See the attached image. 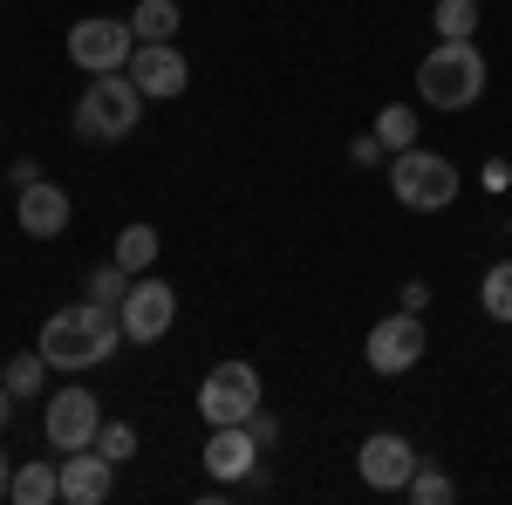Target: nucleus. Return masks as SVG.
I'll list each match as a JSON object with an SVG mask.
<instances>
[{
	"mask_svg": "<svg viewBox=\"0 0 512 505\" xmlns=\"http://www.w3.org/2000/svg\"><path fill=\"white\" fill-rule=\"evenodd\" d=\"M35 349L48 355V369H69V376H76V369H103V362L123 349V314L103 308V301H76V308L41 321Z\"/></svg>",
	"mask_w": 512,
	"mask_h": 505,
	"instance_id": "obj_1",
	"label": "nucleus"
},
{
	"mask_svg": "<svg viewBox=\"0 0 512 505\" xmlns=\"http://www.w3.org/2000/svg\"><path fill=\"white\" fill-rule=\"evenodd\" d=\"M485 82H492V62L478 55V41H437L431 55L417 62V96L431 103V110H472L478 96H485Z\"/></svg>",
	"mask_w": 512,
	"mask_h": 505,
	"instance_id": "obj_2",
	"label": "nucleus"
},
{
	"mask_svg": "<svg viewBox=\"0 0 512 505\" xmlns=\"http://www.w3.org/2000/svg\"><path fill=\"white\" fill-rule=\"evenodd\" d=\"M144 123V89L130 82V69L117 76H89V89L76 96V130L89 144H117Z\"/></svg>",
	"mask_w": 512,
	"mask_h": 505,
	"instance_id": "obj_3",
	"label": "nucleus"
},
{
	"mask_svg": "<svg viewBox=\"0 0 512 505\" xmlns=\"http://www.w3.org/2000/svg\"><path fill=\"white\" fill-rule=\"evenodd\" d=\"M390 192L403 212H444V205H458V164L444 151L410 144V151L390 157Z\"/></svg>",
	"mask_w": 512,
	"mask_h": 505,
	"instance_id": "obj_4",
	"label": "nucleus"
},
{
	"mask_svg": "<svg viewBox=\"0 0 512 505\" xmlns=\"http://www.w3.org/2000/svg\"><path fill=\"white\" fill-rule=\"evenodd\" d=\"M260 410V369L253 362H212L205 369V383H198V417L219 430V424H246Z\"/></svg>",
	"mask_w": 512,
	"mask_h": 505,
	"instance_id": "obj_5",
	"label": "nucleus"
},
{
	"mask_svg": "<svg viewBox=\"0 0 512 505\" xmlns=\"http://www.w3.org/2000/svg\"><path fill=\"white\" fill-rule=\"evenodd\" d=\"M96 430H103V396L96 389H55L48 396V410H41V437H48V451L55 458H69V451H89L96 444Z\"/></svg>",
	"mask_w": 512,
	"mask_h": 505,
	"instance_id": "obj_6",
	"label": "nucleus"
},
{
	"mask_svg": "<svg viewBox=\"0 0 512 505\" xmlns=\"http://www.w3.org/2000/svg\"><path fill=\"white\" fill-rule=\"evenodd\" d=\"M130 55H137V28L117 14H89L69 28V62L82 76H117V69H130Z\"/></svg>",
	"mask_w": 512,
	"mask_h": 505,
	"instance_id": "obj_7",
	"label": "nucleus"
},
{
	"mask_svg": "<svg viewBox=\"0 0 512 505\" xmlns=\"http://www.w3.org/2000/svg\"><path fill=\"white\" fill-rule=\"evenodd\" d=\"M431 349V335H424V314L396 308L383 314L376 328H369V342H362V362H369V376H410L417 362Z\"/></svg>",
	"mask_w": 512,
	"mask_h": 505,
	"instance_id": "obj_8",
	"label": "nucleus"
},
{
	"mask_svg": "<svg viewBox=\"0 0 512 505\" xmlns=\"http://www.w3.org/2000/svg\"><path fill=\"white\" fill-rule=\"evenodd\" d=\"M117 314H123V342H137V349H144V342H164L171 321H178V287L158 280V273H137Z\"/></svg>",
	"mask_w": 512,
	"mask_h": 505,
	"instance_id": "obj_9",
	"label": "nucleus"
},
{
	"mask_svg": "<svg viewBox=\"0 0 512 505\" xmlns=\"http://www.w3.org/2000/svg\"><path fill=\"white\" fill-rule=\"evenodd\" d=\"M417 444L403 437V430H369L362 437V451H355V471H362V485L369 492H403L410 478H417Z\"/></svg>",
	"mask_w": 512,
	"mask_h": 505,
	"instance_id": "obj_10",
	"label": "nucleus"
},
{
	"mask_svg": "<svg viewBox=\"0 0 512 505\" xmlns=\"http://www.w3.org/2000/svg\"><path fill=\"white\" fill-rule=\"evenodd\" d=\"M130 82L144 89V103H171V96H185L192 62H185L178 41H137V55H130Z\"/></svg>",
	"mask_w": 512,
	"mask_h": 505,
	"instance_id": "obj_11",
	"label": "nucleus"
},
{
	"mask_svg": "<svg viewBox=\"0 0 512 505\" xmlns=\"http://www.w3.org/2000/svg\"><path fill=\"white\" fill-rule=\"evenodd\" d=\"M198 458H205V478H212V485H233V492H239V485L260 471L267 451H260V437H253L246 424H219L212 437H205V451H198Z\"/></svg>",
	"mask_w": 512,
	"mask_h": 505,
	"instance_id": "obj_12",
	"label": "nucleus"
},
{
	"mask_svg": "<svg viewBox=\"0 0 512 505\" xmlns=\"http://www.w3.org/2000/svg\"><path fill=\"white\" fill-rule=\"evenodd\" d=\"M14 219H21L28 239H62L69 219H76V198L62 192V185H48V178H35V185L14 192Z\"/></svg>",
	"mask_w": 512,
	"mask_h": 505,
	"instance_id": "obj_13",
	"label": "nucleus"
},
{
	"mask_svg": "<svg viewBox=\"0 0 512 505\" xmlns=\"http://www.w3.org/2000/svg\"><path fill=\"white\" fill-rule=\"evenodd\" d=\"M110 492H117V465H110L96 444L62 458V499H69V505H103Z\"/></svg>",
	"mask_w": 512,
	"mask_h": 505,
	"instance_id": "obj_14",
	"label": "nucleus"
},
{
	"mask_svg": "<svg viewBox=\"0 0 512 505\" xmlns=\"http://www.w3.org/2000/svg\"><path fill=\"white\" fill-rule=\"evenodd\" d=\"M7 499H14V505H55V499H62V465H48V458H21V465H14V485H7Z\"/></svg>",
	"mask_w": 512,
	"mask_h": 505,
	"instance_id": "obj_15",
	"label": "nucleus"
},
{
	"mask_svg": "<svg viewBox=\"0 0 512 505\" xmlns=\"http://www.w3.org/2000/svg\"><path fill=\"white\" fill-rule=\"evenodd\" d=\"M130 28H137V41H178L185 7H178V0H137V7H130Z\"/></svg>",
	"mask_w": 512,
	"mask_h": 505,
	"instance_id": "obj_16",
	"label": "nucleus"
},
{
	"mask_svg": "<svg viewBox=\"0 0 512 505\" xmlns=\"http://www.w3.org/2000/svg\"><path fill=\"white\" fill-rule=\"evenodd\" d=\"M110 260H117L130 280H137V273H151V267H158V226H144V219H137V226H123Z\"/></svg>",
	"mask_w": 512,
	"mask_h": 505,
	"instance_id": "obj_17",
	"label": "nucleus"
},
{
	"mask_svg": "<svg viewBox=\"0 0 512 505\" xmlns=\"http://www.w3.org/2000/svg\"><path fill=\"white\" fill-rule=\"evenodd\" d=\"M478 308H485V321L512 328V260H492V267H485V280H478Z\"/></svg>",
	"mask_w": 512,
	"mask_h": 505,
	"instance_id": "obj_18",
	"label": "nucleus"
},
{
	"mask_svg": "<svg viewBox=\"0 0 512 505\" xmlns=\"http://www.w3.org/2000/svg\"><path fill=\"white\" fill-rule=\"evenodd\" d=\"M478 0H437L431 7V28H437V41H478Z\"/></svg>",
	"mask_w": 512,
	"mask_h": 505,
	"instance_id": "obj_19",
	"label": "nucleus"
},
{
	"mask_svg": "<svg viewBox=\"0 0 512 505\" xmlns=\"http://www.w3.org/2000/svg\"><path fill=\"white\" fill-rule=\"evenodd\" d=\"M369 130H376V137L390 144V157H396V151H410V144H417V110H410V103H383Z\"/></svg>",
	"mask_w": 512,
	"mask_h": 505,
	"instance_id": "obj_20",
	"label": "nucleus"
},
{
	"mask_svg": "<svg viewBox=\"0 0 512 505\" xmlns=\"http://www.w3.org/2000/svg\"><path fill=\"white\" fill-rule=\"evenodd\" d=\"M0 383L14 389V403H21V396H41V383H48V355H41V349H21L7 369H0Z\"/></svg>",
	"mask_w": 512,
	"mask_h": 505,
	"instance_id": "obj_21",
	"label": "nucleus"
},
{
	"mask_svg": "<svg viewBox=\"0 0 512 505\" xmlns=\"http://www.w3.org/2000/svg\"><path fill=\"white\" fill-rule=\"evenodd\" d=\"M403 499H417V505H451V499H458V485H451L437 465H417V478L403 485Z\"/></svg>",
	"mask_w": 512,
	"mask_h": 505,
	"instance_id": "obj_22",
	"label": "nucleus"
},
{
	"mask_svg": "<svg viewBox=\"0 0 512 505\" xmlns=\"http://www.w3.org/2000/svg\"><path fill=\"white\" fill-rule=\"evenodd\" d=\"M89 301H103V308H123V294H130V273L117 267V260H103V267L89 273V287H82Z\"/></svg>",
	"mask_w": 512,
	"mask_h": 505,
	"instance_id": "obj_23",
	"label": "nucleus"
},
{
	"mask_svg": "<svg viewBox=\"0 0 512 505\" xmlns=\"http://www.w3.org/2000/svg\"><path fill=\"white\" fill-rule=\"evenodd\" d=\"M96 451H103L110 465H130V458H137V430H130V424H110V417H103V430H96Z\"/></svg>",
	"mask_w": 512,
	"mask_h": 505,
	"instance_id": "obj_24",
	"label": "nucleus"
},
{
	"mask_svg": "<svg viewBox=\"0 0 512 505\" xmlns=\"http://www.w3.org/2000/svg\"><path fill=\"white\" fill-rule=\"evenodd\" d=\"M383 157H390V144H383L376 130H362V137H355V144H349V164H355V171H376Z\"/></svg>",
	"mask_w": 512,
	"mask_h": 505,
	"instance_id": "obj_25",
	"label": "nucleus"
},
{
	"mask_svg": "<svg viewBox=\"0 0 512 505\" xmlns=\"http://www.w3.org/2000/svg\"><path fill=\"white\" fill-rule=\"evenodd\" d=\"M246 430L260 437V451H274V444H280V417H274V410H267V403H260L253 417H246Z\"/></svg>",
	"mask_w": 512,
	"mask_h": 505,
	"instance_id": "obj_26",
	"label": "nucleus"
},
{
	"mask_svg": "<svg viewBox=\"0 0 512 505\" xmlns=\"http://www.w3.org/2000/svg\"><path fill=\"white\" fill-rule=\"evenodd\" d=\"M403 308H410V314L431 308V280H403Z\"/></svg>",
	"mask_w": 512,
	"mask_h": 505,
	"instance_id": "obj_27",
	"label": "nucleus"
},
{
	"mask_svg": "<svg viewBox=\"0 0 512 505\" xmlns=\"http://www.w3.org/2000/svg\"><path fill=\"white\" fill-rule=\"evenodd\" d=\"M478 178H485V192H506V185H512L506 157H492V164H485V171H478Z\"/></svg>",
	"mask_w": 512,
	"mask_h": 505,
	"instance_id": "obj_28",
	"label": "nucleus"
},
{
	"mask_svg": "<svg viewBox=\"0 0 512 505\" xmlns=\"http://www.w3.org/2000/svg\"><path fill=\"white\" fill-rule=\"evenodd\" d=\"M35 178H41V164H35V157H21V164H14V178H7V185H14V192H21V185H35Z\"/></svg>",
	"mask_w": 512,
	"mask_h": 505,
	"instance_id": "obj_29",
	"label": "nucleus"
},
{
	"mask_svg": "<svg viewBox=\"0 0 512 505\" xmlns=\"http://www.w3.org/2000/svg\"><path fill=\"white\" fill-rule=\"evenodd\" d=\"M7 424H14V389L0 383V430H7Z\"/></svg>",
	"mask_w": 512,
	"mask_h": 505,
	"instance_id": "obj_30",
	"label": "nucleus"
},
{
	"mask_svg": "<svg viewBox=\"0 0 512 505\" xmlns=\"http://www.w3.org/2000/svg\"><path fill=\"white\" fill-rule=\"evenodd\" d=\"M7 485H14V458L0 451V499H7Z\"/></svg>",
	"mask_w": 512,
	"mask_h": 505,
	"instance_id": "obj_31",
	"label": "nucleus"
}]
</instances>
